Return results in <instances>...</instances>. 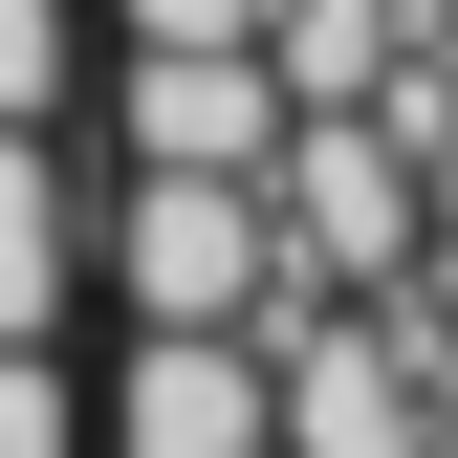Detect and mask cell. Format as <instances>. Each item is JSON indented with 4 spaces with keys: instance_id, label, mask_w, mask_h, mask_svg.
Segmentation results:
<instances>
[{
    "instance_id": "1",
    "label": "cell",
    "mask_w": 458,
    "mask_h": 458,
    "mask_svg": "<svg viewBox=\"0 0 458 458\" xmlns=\"http://www.w3.org/2000/svg\"><path fill=\"white\" fill-rule=\"evenodd\" d=\"M415 153L371 131V109H284V153H262V241H284V284L306 306H393L415 284Z\"/></svg>"
},
{
    "instance_id": "2",
    "label": "cell",
    "mask_w": 458,
    "mask_h": 458,
    "mask_svg": "<svg viewBox=\"0 0 458 458\" xmlns=\"http://www.w3.org/2000/svg\"><path fill=\"white\" fill-rule=\"evenodd\" d=\"M109 284H131V327H262L284 306V241H262V175H153L109 197Z\"/></svg>"
},
{
    "instance_id": "3",
    "label": "cell",
    "mask_w": 458,
    "mask_h": 458,
    "mask_svg": "<svg viewBox=\"0 0 458 458\" xmlns=\"http://www.w3.org/2000/svg\"><path fill=\"white\" fill-rule=\"evenodd\" d=\"M109 458H262V327H131Z\"/></svg>"
},
{
    "instance_id": "4",
    "label": "cell",
    "mask_w": 458,
    "mask_h": 458,
    "mask_svg": "<svg viewBox=\"0 0 458 458\" xmlns=\"http://www.w3.org/2000/svg\"><path fill=\"white\" fill-rule=\"evenodd\" d=\"M131 153L153 175H262L284 153V66L262 44H131Z\"/></svg>"
},
{
    "instance_id": "5",
    "label": "cell",
    "mask_w": 458,
    "mask_h": 458,
    "mask_svg": "<svg viewBox=\"0 0 458 458\" xmlns=\"http://www.w3.org/2000/svg\"><path fill=\"white\" fill-rule=\"evenodd\" d=\"M0 327H66V175H44V131H0Z\"/></svg>"
},
{
    "instance_id": "6",
    "label": "cell",
    "mask_w": 458,
    "mask_h": 458,
    "mask_svg": "<svg viewBox=\"0 0 458 458\" xmlns=\"http://www.w3.org/2000/svg\"><path fill=\"white\" fill-rule=\"evenodd\" d=\"M0 458H88V393L44 371V327H0Z\"/></svg>"
},
{
    "instance_id": "7",
    "label": "cell",
    "mask_w": 458,
    "mask_h": 458,
    "mask_svg": "<svg viewBox=\"0 0 458 458\" xmlns=\"http://www.w3.org/2000/svg\"><path fill=\"white\" fill-rule=\"evenodd\" d=\"M66 109V0H0V131Z\"/></svg>"
},
{
    "instance_id": "8",
    "label": "cell",
    "mask_w": 458,
    "mask_h": 458,
    "mask_svg": "<svg viewBox=\"0 0 458 458\" xmlns=\"http://www.w3.org/2000/svg\"><path fill=\"white\" fill-rule=\"evenodd\" d=\"M131 44H262V0H109Z\"/></svg>"
},
{
    "instance_id": "9",
    "label": "cell",
    "mask_w": 458,
    "mask_h": 458,
    "mask_svg": "<svg viewBox=\"0 0 458 458\" xmlns=\"http://www.w3.org/2000/svg\"><path fill=\"white\" fill-rule=\"evenodd\" d=\"M393 306H415V350H458V218H415V284Z\"/></svg>"
},
{
    "instance_id": "10",
    "label": "cell",
    "mask_w": 458,
    "mask_h": 458,
    "mask_svg": "<svg viewBox=\"0 0 458 458\" xmlns=\"http://www.w3.org/2000/svg\"><path fill=\"white\" fill-rule=\"evenodd\" d=\"M437 458H458V350H437Z\"/></svg>"
},
{
    "instance_id": "11",
    "label": "cell",
    "mask_w": 458,
    "mask_h": 458,
    "mask_svg": "<svg viewBox=\"0 0 458 458\" xmlns=\"http://www.w3.org/2000/svg\"><path fill=\"white\" fill-rule=\"evenodd\" d=\"M437 44H458V0H437Z\"/></svg>"
}]
</instances>
